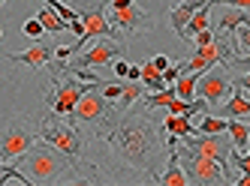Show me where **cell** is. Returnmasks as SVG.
<instances>
[{
  "label": "cell",
  "instance_id": "obj_41",
  "mask_svg": "<svg viewBox=\"0 0 250 186\" xmlns=\"http://www.w3.org/2000/svg\"><path fill=\"white\" fill-rule=\"evenodd\" d=\"M0 6H3V0H0Z\"/></svg>",
  "mask_w": 250,
  "mask_h": 186
},
{
  "label": "cell",
  "instance_id": "obj_39",
  "mask_svg": "<svg viewBox=\"0 0 250 186\" xmlns=\"http://www.w3.org/2000/svg\"><path fill=\"white\" fill-rule=\"evenodd\" d=\"M127 78L130 81H142V66H130L127 69Z\"/></svg>",
  "mask_w": 250,
  "mask_h": 186
},
{
  "label": "cell",
  "instance_id": "obj_2",
  "mask_svg": "<svg viewBox=\"0 0 250 186\" xmlns=\"http://www.w3.org/2000/svg\"><path fill=\"white\" fill-rule=\"evenodd\" d=\"M69 159H66L63 150H58L55 144H48V141L40 138L19 162H21V171H27V177L33 183H58V180H66Z\"/></svg>",
  "mask_w": 250,
  "mask_h": 186
},
{
  "label": "cell",
  "instance_id": "obj_15",
  "mask_svg": "<svg viewBox=\"0 0 250 186\" xmlns=\"http://www.w3.org/2000/svg\"><path fill=\"white\" fill-rule=\"evenodd\" d=\"M205 3H211V0H181L172 12H169V18H172V27H175V33L184 39V30H187V24H190V18L196 15V9H202Z\"/></svg>",
  "mask_w": 250,
  "mask_h": 186
},
{
  "label": "cell",
  "instance_id": "obj_22",
  "mask_svg": "<svg viewBox=\"0 0 250 186\" xmlns=\"http://www.w3.org/2000/svg\"><path fill=\"white\" fill-rule=\"evenodd\" d=\"M199 75H202V72H181V75H178V81H175L178 96L190 102L193 93H196V84H199Z\"/></svg>",
  "mask_w": 250,
  "mask_h": 186
},
{
  "label": "cell",
  "instance_id": "obj_8",
  "mask_svg": "<svg viewBox=\"0 0 250 186\" xmlns=\"http://www.w3.org/2000/svg\"><path fill=\"white\" fill-rule=\"evenodd\" d=\"M196 90H199V96L211 105L217 108L223 105L229 96H232V78H229V60H220L208 66L202 75H199V84H196Z\"/></svg>",
  "mask_w": 250,
  "mask_h": 186
},
{
  "label": "cell",
  "instance_id": "obj_1",
  "mask_svg": "<svg viewBox=\"0 0 250 186\" xmlns=\"http://www.w3.org/2000/svg\"><path fill=\"white\" fill-rule=\"evenodd\" d=\"M145 111L112 108V114L97 123V135L109 150V162L121 171H157L160 156L169 153Z\"/></svg>",
  "mask_w": 250,
  "mask_h": 186
},
{
  "label": "cell",
  "instance_id": "obj_43",
  "mask_svg": "<svg viewBox=\"0 0 250 186\" xmlns=\"http://www.w3.org/2000/svg\"><path fill=\"white\" fill-rule=\"evenodd\" d=\"M247 129H250V123H247Z\"/></svg>",
  "mask_w": 250,
  "mask_h": 186
},
{
  "label": "cell",
  "instance_id": "obj_13",
  "mask_svg": "<svg viewBox=\"0 0 250 186\" xmlns=\"http://www.w3.org/2000/svg\"><path fill=\"white\" fill-rule=\"evenodd\" d=\"M105 9H109V6H105ZM105 15H109L112 27H118L124 36H127V39H133L136 33H142V30L151 27V15H148L145 9H139L136 3L127 6V9H109Z\"/></svg>",
  "mask_w": 250,
  "mask_h": 186
},
{
  "label": "cell",
  "instance_id": "obj_38",
  "mask_svg": "<svg viewBox=\"0 0 250 186\" xmlns=\"http://www.w3.org/2000/svg\"><path fill=\"white\" fill-rule=\"evenodd\" d=\"M154 66H157L160 72H163V69H169L172 63H169V57H166V54H157V57H154Z\"/></svg>",
  "mask_w": 250,
  "mask_h": 186
},
{
  "label": "cell",
  "instance_id": "obj_24",
  "mask_svg": "<svg viewBox=\"0 0 250 186\" xmlns=\"http://www.w3.org/2000/svg\"><path fill=\"white\" fill-rule=\"evenodd\" d=\"M172 99H178V90H175V84H166L163 90L148 93V96H145V108H166Z\"/></svg>",
  "mask_w": 250,
  "mask_h": 186
},
{
  "label": "cell",
  "instance_id": "obj_34",
  "mask_svg": "<svg viewBox=\"0 0 250 186\" xmlns=\"http://www.w3.org/2000/svg\"><path fill=\"white\" fill-rule=\"evenodd\" d=\"M121 90H124V84H103L105 99H121Z\"/></svg>",
  "mask_w": 250,
  "mask_h": 186
},
{
  "label": "cell",
  "instance_id": "obj_5",
  "mask_svg": "<svg viewBox=\"0 0 250 186\" xmlns=\"http://www.w3.org/2000/svg\"><path fill=\"white\" fill-rule=\"evenodd\" d=\"M40 138L48 141V144H55L58 150H63L66 156H73V159H82L84 156V141L79 135V129L69 123L66 117L55 114V111H48V114L42 117V123H40Z\"/></svg>",
  "mask_w": 250,
  "mask_h": 186
},
{
  "label": "cell",
  "instance_id": "obj_14",
  "mask_svg": "<svg viewBox=\"0 0 250 186\" xmlns=\"http://www.w3.org/2000/svg\"><path fill=\"white\" fill-rule=\"evenodd\" d=\"M55 45H48V42H37L33 48H27V51H21V54H9V60H15V63H24V66H45V63H51L55 60Z\"/></svg>",
  "mask_w": 250,
  "mask_h": 186
},
{
  "label": "cell",
  "instance_id": "obj_20",
  "mask_svg": "<svg viewBox=\"0 0 250 186\" xmlns=\"http://www.w3.org/2000/svg\"><path fill=\"white\" fill-rule=\"evenodd\" d=\"M163 126H166V132H172V135H178V138L196 132V123H190L187 114H169V117L163 120Z\"/></svg>",
  "mask_w": 250,
  "mask_h": 186
},
{
  "label": "cell",
  "instance_id": "obj_28",
  "mask_svg": "<svg viewBox=\"0 0 250 186\" xmlns=\"http://www.w3.org/2000/svg\"><path fill=\"white\" fill-rule=\"evenodd\" d=\"M6 183H21V186H30L33 180H30L27 174H21L19 168H12V165H6V168H3V174H0V186H6Z\"/></svg>",
  "mask_w": 250,
  "mask_h": 186
},
{
  "label": "cell",
  "instance_id": "obj_44",
  "mask_svg": "<svg viewBox=\"0 0 250 186\" xmlns=\"http://www.w3.org/2000/svg\"><path fill=\"white\" fill-rule=\"evenodd\" d=\"M0 33H3V30H0Z\"/></svg>",
  "mask_w": 250,
  "mask_h": 186
},
{
  "label": "cell",
  "instance_id": "obj_16",
  "mask_svg": "<svg viewBox=\"0 0 250 186\" xmlns=\"http://www.w3.org/2000/svg\"><path fill=\"white\" fill-rule=\"evenodd\" d=\"M217 114L220 117H244V114H250V96L241 87H232V96L223 105H217Z\"/></svg>",
  "mask_w": 250,
  "mask_h": 186
},
{
  "label": "cell",
  "instance_id": "obj_25",
  "mask_svg": "<svg viewBox=\"0 0 250 186\" xmlns=\"http://www.w3.org/2000/svg\"><path fill=\"white\" fill-rule=\"evenodd\" d=\"M229 126V117H214V114H202V120L196 123V132H205V135H217V132H226Z\"/></svg>",
  "mask_w": 250,
  "mask_h": 186
},
{
  "label": "cell",
  "instance_id": "obj_4",
  "mask_svg": "<svg viewBox=\"0 0 250 186\" xmlns=\"http://www.w3.org/2000/svg\"><path fill=\"white\" fill-rule=\"evenodd\" d=\"M97 84H103V81H82L79 75H69V69L51 72V87H55V90L45 96V102H48V108L55 111V114L66 117L69 111L76 108V102L84 96L87 90H94Z\"/></svg>",
  "mask_w": 250,
  "mask_h": 186
},
{
  "label": "cell",
  "instance_id": "obj_37",
  "mask_svg": "<svg viewBox=\"0 0 250 186\" xmlns=\"http://www.w3.org/2000/svg\"><path fill=\"white\" fill-rule=\"evenodd\" d=\"M133 3H136V0H109L105 6H109V9H127V6H133Z\"/></svg>",
  "mask_w": 250,
  "mask_h": 186
},
{
  "label": "cell",
  "instance_id": "obj_31",
  "mask_svg": "<svg viewBox=\"0 0 250 186\" xmlns=\"http://www.w3.org/2000/svg\"><path fill=\"white\" fill-rule=\"evenodd\" d=\"M193 39H196V48H199V45H211V42H214V30H211V27H205V30L196 33Z\"/></svg>",
  "mask_w": 250,
  "mask_h": 186
},
{
  "label": "cell",
  "instance_id": "obj_23",
  "mask_svg": "<svg viewBox=\"0 0 250 186\" xmlns=\"http://www.w3.org/2000/svg\"><path fill=\"white\" fill-rule=\"evenodd\" d=\"M37 18L42 21V27H45L48 33H61V30H69V21H63V18H61L55 9H51V6H42Z\"/></svg>",
  "mask_w": 250,
  "mask_h": 186
},
{
  "label": "cell",
  "instance_id": "obj_27",
  "mask_svg": "<svg viewBox=\"0 0 250 186\" xmlns=\"http://www.w3.org/2000/svg\"><path fill=\"white\" fill-rule=\"evenodd\" d=\"M136 99H142V87H139V81H127V84H124V90H121L118 111H124V108H133V102H136Z\"/></svg>",
  "mask_w": 250,
  "mask_h": 186
},
{
  "label": "cell",
  "instance_id": "obj_35",
  "mask_svg": "<svg viewBox=\"0 0 250 186\" xmlns=\"http://www.w3.org/2000/svg\"><path fill=\"white\" fill-rule=\"evenodd\" d=\"M112 69H115V75H118V78H127V69H130V63L118 57V60H112Z\"/></svg>",
  "mask_w": 250,
  "mask_h": 186
},
{
  "label": "cell",
  "instance_id": "obj_10",
  "mask_svg": "<svg viewBox=\"0 0 250 186\" xmlns=\"http://www.w3.org/2000/svg\"><path fill=\"white\" fill-rule=\"evenodd\" d=\"M124 54V42L121 39H112V36H100V39L87 48L84 54H79V57L73 63H63V69L69 72H76V69H91V66H105V63H112L118 60Z\"/></svg>",
  "mask_w": 250,
  "mask_h": 186
},
{
  "label": "cell",
  "instance_id": "obj_30",
  "mask_svg": "<svg viewBox=\"0 0 250 186\" xmlns=\"http://www.w3.org/2000/svg\"><path fill=\"white\" fill-rule=\"evenodd\" d=\"M235 51H241V48H250V24H241V27H235V45H232Z\"/></svg>",
  "mask_w": 250,
  "mask_h": 186
},
{
  "label": "cell",
  "instance_id": "obj_18",
  "mask_svg": "<svg viewBox=\"0 0 250 186\" xmlns=\"http://www.w3.org/2000/svg\"><path fill=\"white\" fill-rule=\"evenodd\" d=\"M241 24H250V12L247 9H238V6H226L217 18V30H223L226 36L229 33H235V27Z\"/></svg>",
  "mask_w": 250,
  "mask_h": 186
},
{
  "label": "cell",
  "instance_id": "obj_11",
  "mask_svg": "<svg viewBox=\"0 0 250 186\" xmlns=\"http://www.w3.org/2000/svg\"><path fill=\"white\" fill-rule=\"evenodd\" d=\"M178 147H184V150H190V153L211 156V159H217L220 165H229V153H232V144L226 141V135H223V132H217V135L193 132V135H184Z\"/></svg>",
  "mask_w": 250,
  "mask_h": 186
},
{
  "label": "cell",
  "instance_id": "obj_33",
  "mask_svg": "<svg viewBox=\"0 0 250 186\" xmlns=\"http://www.w3.org/2000/svg\"><path fill=\"white\" fill-rule=\"evenodd\" d=\"M232 87H241L247 96H250V72H244V75H235V78H232Z\"/></svg>",
  "mask_w": 250,
  "mask_h": 186
},
{
  "label": "cell",
  "instance_id": "obj_17",
  "mask_svg": "<svg viewBox=\"0 0 250 186\" xmlns=\"http://www.w3.org/2000/svg\"><path fill=\"white\" fill-rule=\"evenodd\" d=\"M154 183H160V186H187V183H190L184 165L178 162V150H169V165H166V171L160 174Z\"/></svg>",
  "mask_w": 250,
  "mask_h": 186
},
{
  "label": "cell",
  "instance_id": "obj_32",
  "mask_svg": "<svg viewBox=\"0 0 250 186\" xmlns=\"http://www.w3.org/2000/svg\"><path fill=\"white\" fill-rule=\"evenodd\" d=\"M178 75H181V63H172L169 69H163V78H166V84H175V81H178Z\"/></svg>",
  "mask_w": 250,
  "mask_h": 186
},
{
  "label": "cell",
  "instance_id": "obj_29",
  "mask_svg": "<svg viewBox=\"0 0 250 186\" xmlns=\"http://www.w3.org/2000/svg\"><path fill=\"white\" fill-rule=\"evenodd\" d=\"M42 21H40V18H27V21L21 24V33L24 36H30V39H40V36H42Z\"/></svg>",
  "mask_w": 250,
  "mask_h": 186
},
{
  "label": "cell",
  "instance_id": "obj_3",
  "mask_svg": "<svg viewBox=\"0 0 250 186\" xmlns=\"http://www.w3.org/2000/svg\"><path fill=\"white\" fill-rule=\"evenodd\" d=\"M105 3H109V0H79V3L73 6V9H79L82 27H84V33L69 45L73 51H82V45H87L91 39H100V36H112V39L127 42V36H124L118 27H112L109 15H105Z\"/></svg>",
  "mask_w": 250,
  "mask_h": 186
},
{
  "label": "cell",
  "instance_id": "obj_7",
  "mask_svg": "<svg viewBox=\"0 0 250 186\" xmlns=\"http://www.w3.org/2000/svg\"><path fill=\"white\" fill-rule=\"evenodd\" d=\"M178 153L184 156V171H187L190 183H205V186L232 183V174H226V165H220L217 159L202 156V153H190L184 147H178Z\"/></svg>",
  "mask_w": 250,
  "mask_h": 186
},
{
  "label": "cell",
  "instance_id": "obj_19",
  "mask_svg": "<svg viewBox=\"0 0 250 186\" xmlns=\"http://www.w3.org/2000/svg\"><path fill=\"white\" fill-rule=\"evenodd\" d=\"M226 132L232 135V147L244 153V150H247V144H250V129H247V123H241L238 117H229Z\"/></svg>",
  "mask_w": 250,
  "mask_h": 186
},
{
  "label": "cell",
  "instance_id": "obj_36",
  "mask_svg": "<svg viewBox=\"0 0 250 186\" xmlns=\"http://www.w3.org/2000/svg\"><path fill=\"white\" fill-rule=\"evenodd\" d=\"M211 3H229V6H238V9H250V0H211Z\"/></svg>",
  "mask_w": 250,
  "mask_h": 186
},
{
  "label": "cell",
  "instance_id": "obj_40",
  "mask_svg": "<svg viewBox=\"0 0 250 186\" xmlns=\"http://www.w3.org/2000/svg\"><path fill=\"white\" fill-rule=\"evenodd\" d=\"M235 183H238V186H250V174H241V177H235Z\"/></svg>",
  "mask_w": 250,
  "mask_h": 186
},
{
  "label": "cell",
  "instance_id": "obj_9",
  "mask_svg": "<svg viewBox=\"0 0 250 186\" xmlns=\"http://www.w3.org/2000/svg\"><path fill=\"white\" fill-rule=\"evenodd\" d=\"M112 114V99H105V93H103V84H97L94 90H87L84 96L76 102V108L66 114L69 123H100Z\"/></svg>",
  "mask_w": 250,
  "mask_h": 186
},
{
  "label": "cell",
  "instance_id": "obj_12",
  "mask_svg": "<svg viewBox=\"0 0 250 186\" xmlns=\"http://www.w3.org/2000/svg\"><path fill=\"white\" fill-rule=\"evenodd\" d=\"M229 51H235L232 45H226V33L223 36H214L211 45H199L193 51V57L187 63H181V72H205L208 66L220 63V60H232Z\"/></svg>",
  "mask_w": 250,
  "mask_h": 186
},
{
  "label": "cell",
  "instance_id": "obj_26",
  "mask_svg": "<svg viewBox=\"0 0 250 186\" xmlns=\"http://www.w3.org/2000/svg\"><path fill=\"white\" fill-rule=\"evenodd\" d=\"M211 6H214V3H205L202 9H196V15L190 18V24H187V30H184V39H190V36H196L199 30L211 27V24H208V12H211Z\"/></svg>",
  "mask_w": 250,
  "mask_h": 186
},
{
  "label": "cell",
  "instance_id": "obj_42",
  "mask_svg": "<svg viewBox=\"0 0 250 186\" xmlns=\"http://www.w3.org/2000/svg\"><path fill=\"white\" fill-rule=\"evenodd\" d=\"M63 3H69V0H63Z\"/></svg>",
  "mask_w": 250,
  "mask_h": 186
},
{
  "label": "cell",
  "instance_id": "obj_6",
  "mask_svg": "<svg viewBox=\"0 0 250 186\" xmlns=\"http://www.w3.org/2000/svg\"><path fill=\"white\" fill-rule=\"evenodd\" d=\"M37 141H40V132H33L24 117H6L0 123V162L21 159Z\"/></svg>",
  "mask_w": 250,
  "mask_h": 186
},
{
  "label": "cell",
  "instance_id": "obj_21",
  "mask_svg": "<svg viewBox=\"0 0 250 186\" xmlns=\"http://www.w3.org/2000/svg\"><path fill=\"white\" fill-rule=\"evenodd\" d=\"M142 84L148 87V93L163 90V87H166V78H163V72H160V69L154 66V60H148L145 66H142Z\"/></svg>",
  "mask_w": 250,
  "mask_h": 186
}]
</instances>
